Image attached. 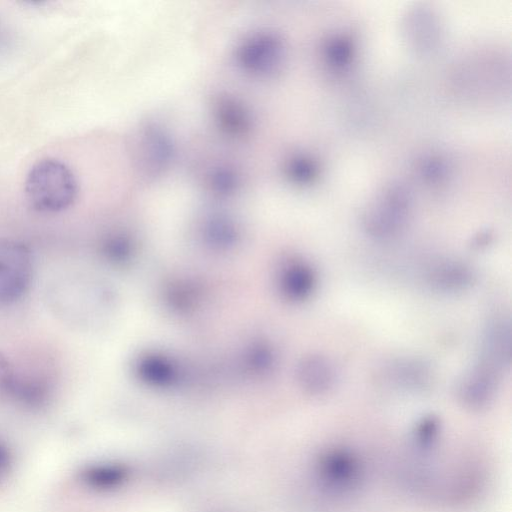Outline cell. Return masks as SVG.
<instances>
[{"instance_id": "6da1fadb", "label": "cell", "mask_w": 512, "mask_h": 512, "mask_svg": "<svg viewBox=\"0 0 512 512\" xmlns=\"http://www.w3.org/2000/svg\"><path fill=\"white\" fill-rule=\"evenodd\" d=\"M314 485L324 499L347 501L364 487L367 466L357 449L345 444H332L316 456L312 468Z\"/></svg>"}, {"instance_id": "7a4b0ae2", "label": "cell", "mask_w": 512, "mask_h": 512, "mask_svg": "<svg viewBox=\"0 0 512 512\" xmlns=\"http://www.w3.org/2000/svg\"><path fill=\"white\" fill-rule=\"evenodd\" d=\"M29 206L40 213H59L76 201L78 182L71 169L56 159H43L34 164L24 185Z\"/></svg>"}, {"instance_id": "3957f363", "label": "cell", "mask_w": 512, "mask_h": 512, "mask_svg": "<svg viewBox=\"0 0 512 512\" xmlns=\"http://www.w3.org/2000/svg\"><path fill=\"white\" fill-rule=\"evenodd\" d=\"M33 276L31 249L17 240L0 239V305L21 300L29 291Z\"/></svg>"}, {"instance_id": "277c9868", "label": "cell", "mask_w": 512, "mask_h": 512, "mask_svg": "<svg viewBox=\"0 0 512 512\" xmlns=\"http://www.w3.org/2000/svg\"><path fill=\"white\" fill-rule=\"evenodd\" d=\"M283 58L281 41L272 33L260 32L246 38L236 51V61L246 72L257 77L273 75Z\"/></svg>"}, {"instance_id": "5b68a950", "label": "cell", "mask_w": 512, "mask_h": 512, "mask_svg": "<svg viewBox=\"0 0 512 512\" xmlns=\"http://www.w3.org/2000/svg\"><path fill=\"white\" fill-rule=\"evenodd\" d=\"M501 374L500 369L478 359L458 384L459 401L471 410L487 407L496 395Z\"/></svg>"}, {"instance_id": "8992f818", "label": "cell", "mask_w": 512, "mask_h": 512, "mask_svg": "<svg viewBox=\"0 0 512 512\" xmlns=\"http://www.w3.org/2000/svg\"><path fill=\"white\" fill-rule=\"evenodd\" d=\"M409 216V204L404 194H396L373 206L364 217L367 233L377 240L399 235Z\"/></svg>"}, {"instance_id": "52a82bcc", "label": "cell", "mask_w": 512, "mask_h": 512, "mask_svg": "<svg viewBox=\"0 0 512 512\" xmlns=\"http://www.w3.org/2000/svg\"><path fill=\"white\" fill-rule=\"evenodd\" d=\"M302 387L314 395H322L334 388L338 375L330 358L321 354L305 357L298 370Z\"/></svg>"}, {"instance_id": "ba28073f", "label": "cell", "mask_w": 512, "mask_h": 512, "mask_svg": "<svg viewBox=\"0 0 512 512\" xmlns=\"http://www.w3.org/2000/svg\"><path fill=\"white\" fill-rule=\"evenodd\" d=\"M474 274L465 263L444 260L432 265L426 274L427 284L436 291L458 292L473 283Z\"/></svg>"}, {"instance_id": "9c48e42d", "label": "cell", "mask_w": 512, "mask_h": 512, "mask_svg": "<svg viewBox=\"0 0 512 512\" xmlns=\"http://www.w3.org/2000/svg\"><path fill=\"white\" fill-rule=\"evenodd\" d=\"M388 380L398 387L419 390L430 384L431 369L418 359H400L389 363Z\"/></svg>"}, {"instance_id": "30bf717a", "label": "cell", "mask_w": 512, "mask_h": 512, "mask_svg": "<svg viewBox=\"0 0 512 512\" xmlns=\"http://www.w3.org/2000/svg\"><path fill=\"white\" fill-rule=\"evenodd\" d=\"M49 396L50 388L46 381L17 374L10 401L29 409H38L47 403Z\"/></svg>"}, {"instance_id": "8fae6325", "label": "cell", "mask_w": 512, "mask_h": 512, "mask_svg": "<svg viewBox=\"0 0 512 512\" xmlns=\"http://www.w3.org/2000/svg\"><path fill=\"white\" fill-rule=\"evenodd\" d=\"M217 114L221 126L230 132L241 133L250 125L248 112L235 101L228 99L220 102Z\"/></svg>"}, {"instance_id": "7c38bea8", "label": "cell", "mask_w": 512, "mask_h": 512, "mask_svg": "<svg viewBox=\"0 0 512 512\" xmlns=\"http://www.w3.org/2000/svg\"><path fill=\"white\" fill-rule=\"evenodd\" d=\"M285 276L286 290L294 298H305L314 288L315 276L305 265H293Z\"/></svg>"}, {"instance_id": "4fadbf2b", "label": "cell", "mask_w": 512, "mask_h": 512, "mask_svg": "<svg viewBox=\"0 0 512 512\" xmlns=\"http://www.w3.org/2000/svg\"><path fill=\"white\" fill-rule=\"evenodd\" d=\"M17 378L12 363L0 351V403L10 401L12 389Z\"/></svg>"}, {"instance_id": "5bb4252c", "label": "cell", "mask_w": 512, "mask_h": 512, "mask_svg": "<svg viewBox=\"0 0 512 512\" xmlns=\"http://www.w3.org/2000/svg\"><path fill=\"white\" fill-rule=\"evenodd\" d=\"M211 183L214 188H217L219 191H229L232 188H235V184H237V178L235 174L232 172L223 169L218 170L211 177Z\"/></svg>"}, {"instance_id": "9a60e30c", "label": "cell", "mask_w": 512, "mask_h": 512, "mask_svg": "<svg viewBox=\"0 0 512 512\" xmlns=\"http://www.w3.org/2000/svg\"><path fill=\"white\" fill-rule=\"evenodd\" d=\"M12 464L11 454L6 445L0 441V481L6 478Z\"/></svg>"}]
</instances>
